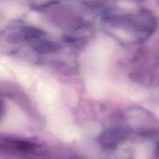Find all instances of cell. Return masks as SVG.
<instances>
[{
    "instance_id": "6da1fadb",
    "label": "cell",
    "mask_w": 159,
    "mask_h": 159,
    "mask_svg": "<svg viewBox=\"0 0 159 159\" xmlns=\"http://www.w3.org/2000/svg\"><path fill=\"white\" fill-rule=\"evenodd\" d=\"M0 150L30 155H38L42 152L41 148L34 143L5 137H0Z\"/></svg>"
},
{
    "instance_id": "7a4b0ae2",
    "label": "cell",
    "mask_w": 159,
    "mask_h": 159,
    "mask_svg": "<svg viewBox=\"0 0 159 159\" xmlns=\"http://www.w3.org/2000/svg\"><path fill=\"white\" fill-rule=\"evenodd\" d=\"M2 112H3V104H2V102L1 101V99H0V118H1V116H2Z\"/></svg>"
}]
</instances>
